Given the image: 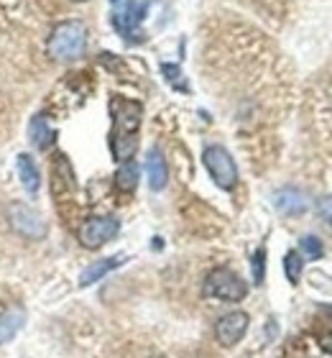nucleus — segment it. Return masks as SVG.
I'll use <instances>...</instances> for the list:
<instances>
[{"instance_id":"obj_13","label":"nucleus","mask_w":332,"mask_h":358,"mask_svg":"<svg viewBox=\"0 0 332 358\" xmlns=\"http://www.w3.org/2000/svg\"><path fill=\"white\" fill-rule=\"evenodd\" d=\"M23 322H26L23 307H10L6 313H0V345L10 343V341L21 333Z\"/></svg>"},{"instance_id":"obj_5","label":"nucleus","mask_w":332,"mask_h":358,"mask_svg":"<svg viewBox=\"0 0 332 358\" xmlns=\"http://www.w3.org/2000/svg\"><path fill=\"white\" fill-rule=\"evenodd\" d=\"M202 162H205L207 172H210V177L215 179V185L220 187V189L230 192V189L238 185V166H236V162H233V157H230L228 149L212 143V146H207V149L202 151Z\"/></svg>"},{"instance_id":"obj_11","label":"nucleus","mask_w":332,"mask_h":358,"mask_svg":"<svg viewBox=\"0 0 332 358\" xmlns=\"http://www.w3.org/2000/svg\"><path fill=\"white\" fill-rule=\"evenodd\" d=\"M123 264H126V256H110V259H100V262H92L80 274V287H89V284L100 282L103 276H108L113 268L123 266Z\"/></svg>"},{"instance_id":"obj_9","label":"nucleus","mask_w":332,"mask_h":358,"mask_svg":"<svg viewBox=\"0 0 332 358\" xmlns=\"http://www.w3.org/2000/svg\"><path fill=\"white\" fill-rule=\"evenodd\" d=\"M273 205H276V210H279L281 215L287 217H299L307 213V208H310V200H307V194L302 192V189H296V187H284V189H279L276 192V197H273Z\"/></svg>"},{"instance_id":"obj_17","label":"nucleus","mask_w":332,"mask_h":358,"mask_svg":"<svg viewBox=\"0 0 332 358\" xmlns=\"http://www.w3.org/2000/svg\"><path fill=\"white\" fill-rule=\"evenodd\" d=\"M299 248H302V256L307 262H317V259L325 256V246H322V241H319L317 236H304V238L299 241Z\"/></svg>"},{"instance_id":"obj_2","label":"nucleus","mask_w":332,"mask_h":358,"mask_svg":"<svg viewBox=\"0 0 332 358\" xmlns=\"http://www.w3.org/2000/svg\"><path fill=\"white\" fill-rule=\"evenodd\" d=\"M87 49V26L82 21H62L52 29L46 52L54 62L80 59Z\"/></svg>"},{"instance_id":"obj_7","label":"nucleus","mask_w":332,"mask_h":358,"mask_svg":"<svg viewBox=\"0 0 332 358\" xmlns=\"http://www.w3.org/2000/svg\"><path fill=\"white\" fill-rule=\"evenodd\" d=\"M148 3L146 0H126L123 6L113 13V26L126 41H140L143 38V31H140V23L146 18Z\"/></svg>"},{"instance_id":"obj_3","label":"nucleus","mask_w":332,"mask_h":358,"mask_svg":"<svg viewBox=\"0 0 332 358\" xmlns=\"http://www.w3.org/2000/svg\"><path fill=\"white\" fill-rule=\"evenodd\" d=\"M205 297L220 299V302H240L248 294V284L243 282V276H238L233 268L217 266L212 268L205 279Z\"/></svg>"},{"instance_id":"obj_18","label":"nucleus","mask_w":332,"mask_h":358,"mask_svg":"<svg viewBox=\"0 0 332 358\" xmlns=\"http://www.w3.org/2000/svg\"><path fill=\"white\" fill-rule=\"evenodd\" d=\"M251 271H253V282L264 284L266 279V248H259L251 259Z\"/></svg>"},{"instance_id":"obj_14","label":"nucleus","mask_w":332,"mask_h":358,"mask_svg":"<svg viewBox=\"0 0 332 358\" xmlns=\"http://www.w3.org/2000/svg\"><path fill=\"white\" fill-rule=\"evenodd\" d=\"M15 166H18V177H21V185L26 192L36 194L38 187H41V174H38L36 162L29 157V154H18L15 159Z\"/></svg>"},{"instance_id":"obj_16","label":"nucleus","mask_w":332,"mask_h":358,"mask_svg":"<svg viewBox=\"0 0 332 358\" xmlns=\"http://www.w3.org/2000/svg\"><path fill=\"white\" fill-rule=\"evenodd\" d=\"M302 268H304V259L299 251H289V254L284 256V271H287V279L291 284H299Z\"/></svg>"},{"instance_id":"obj_6","label":"nucleus","mask_w":332,"mask_h":358,"mask_svg":"<svg viewBox=\"0 0 332 358\" xmlns=\"http://www.w3.org/2000/svg\"><path fill=\"white\" fill-rule=\"evenodd\" d=\"M118 231H120L118 217L97 215V217H89V220H85V223L80 225L77 238H80L82 248H87V251H97V248H103L108 241L115 238Z\"/></svg>"},{"instance_id":"obj_22","label":"nucleus","mask_w":332,"mask_h":358,"mask_svg":"<svg viewBox=\"0 0 332 358\" xmlns=\"http://www.w3.org/2000/svg\"><path fill=\"white\" fill-rule=\"evenodd\" d=\"M74 3H87V0H74Z\"/></svg>"},{"instance_id":"obj_21","label":"nucleus","mask_w":332,"mask_h":358,"mask_svg":"<svg viewBox=\"0 0 332 358\" xmlns=\"http://www.w3.org/2000/svg\"><path fill=\"white\" fill-rule=\"evenodd\" d=\"M319 343H322V348H325L327 353H332V330L322 336V341H319Z\"/></svg>"},{"instance_id":"obj_4","label":"nucleus","mask_w":332,"mask_h":358,"mask_svg":"<svg viewBox=\"0 0 332 358\" xmlns=\"http://www.w3.org/2000/svg\"><path fill=\"white\" fill-rule=\"evenodd\" d=\"M8 223L26 241H44L46 233H49V225H46L44 215L36 208H31L29 202H21V200L8 205Z\"/></svg>"},{"instance_id":"obj_15","label":"nucleus","mask_w":332,"mask_h":358,"mask_svg":"<svg viewBox=\"0 0 332 358\" xmlns=\"http://www.w3.org/2000/svg\"><path fill=\"white\" fill-rule=\"evenodd\" d=\"M138 164L136 162H123L118 166V172H115V187H118L120 192H136V187H138Z\"/></svg>"},{"instance_id":"obj_1","label":"nucleus","mask_w":332,"mask_h":358,"mask_svg":"<svg viewBox=\"0 0 332 358\" xmlns=\"http://www.w3.org/2000/svg\"><path fill=\"white\" fill-rule=\"evenodd\" d=\"M113 110V134H110V151L115 162H131L136 149H138V128L143 108L133 100H120L115 97L110 105Z\"/></svg>"},{"instance_id":"obj_19","label":"nucleus","mask_w":332,"mask_h":358,"mask_svg":"<svg viewBox=\"0 0 332 358\" xmlns=\"http://www.w3.org/2000/svg\"><path fill=\"white\" fill-rule=\"evenodd\" d=\"M161 72L166 75V83L174 85L177 90H185V92L189 90L185 83V75H182V69H179L177 64H161Z\"/></svg>"},{"instance_id":"obj_10","label":"nucleus","mask_w":332,"mask_h":358,"mask_svg":"<svg viewBox=\"0 0 332 358\" xmlns=\"http://www.w3.org/2000/svg\"><path fill=\"white\" fill-rule=\"evenodd\" d=\"M146 174H148V187L154 192H161L166 182H169V166H166V159H164L161 149H151L146 154Z\"/></svg>"},{"instance_id":"obj_20","label":"nucleus","mask_w":332,"mask_h":358,"mask_svg":"<svg viewBox=\"0 0 332 358\" xmlns=\"http://www.w3.org/2000/svg\"><path fill=\"white\" fill-rule=\"evenodd\" d=\"M317 213L327 225H332V194H327V197H322V200H319Z\"/></svg>"},{"instance_id":"obj_8","label":"nucleus","mask_w":332,"mask_h":358,"mask_svg":"<svg viewBox=\"0 0 332 358\" xmlns=\"http://www.w3.org/2000/svg\"><path fill=\"white\" fill-rule=\"evenodd\" d=\"M248 325H251V317L248 313L243 310H236V313H228L222 315L220 320L215 322V338H217V343L230 348V345H236L243 341V336L248 333Z\"/></svg>"},{"instance_id":"obj_12","label":"nucleus","mask_w":332,"mask_h":358,"mask_svg":"<svg viewBox=\"0 0 332 358\" xmlns=\"http://www.w3.org/2000/svg\"><path fill=\"white\" fill-rule=\"evenodd\" d=\"M54 138H57V131L49 126L46 115H34L29 123V141L34 143L38 151H46V149H52Z\"/></svg>"}]
</instances>
